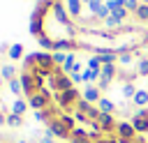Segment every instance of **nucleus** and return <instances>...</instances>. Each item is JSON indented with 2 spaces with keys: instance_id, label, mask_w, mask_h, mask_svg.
<instances>
[{
  "instance_id": "9d476101",
  "label": "nucleus",
  "mask_w": 148,
  "mask_h": 143,
  "mask_svg": "<svg viewBox=\"0 0 148 143\" xmlns=\"http://www.w3.org/2000/svg\"><path fill=\"white\" fill-rule=\"evenodd\" d=\"M81 97H83L86 101H90V104L97 106V101L102 99V90L97 88V83H92V85H86V90L81 92Z\"/></svg>"
},
{
  "instance_id": "2f4dec72",
  "label": "nucleus",
  "mask_w": 148,
  "mask_h": 143,
  "mask_svg": "<svg viewBox=\"0 0 148 143\" xmlns=\"http://www.w3.org/2000/svg\"><path fill=\"white\" fill-rule=\"evenodd\" d=\"M118 62L120 65H132V53H120L118 55Z\"/></svg>"
},
{
  "instance_id": "39448f33",
  "label": "nucleus",
  "mask_w": 148,
  "mask_h": 143,
  "mask_svg": "<svg viewBox=\"0 0 148 143\" xmlns=\"http://www.w3.org/2000/svg\"><path fill=\"white\" fill-rule=\"evenodd\" d=\"M97 125H99V129H102L104 136H116V127H118V122H116V118H113L111 113H99Z\"/></svg>"
},
{
  "instance_id": "cd10ccee",
  "label": "nucleus",
  "mask_w": 148,
  "mask_h": 143,
  "mask_svg": "<svg viewBox=\"0 0 148 143\" xmlns=\"http://www.w3.org/2000/svg\"><path fill=\"white\" fill-rule=\"evenodd\" d=\"M86 67H88V69H97V72H102V60H99V55H90Z\"/></svg>"
},
{
  "instance_id": "a211bd4d",
  "label": "nucleus",
  "mask_w": 148,
  "mask_h": 143,
  "mask_svg": "<svg viewBox=\"0 0 148 143\" xmlns=\"http://www.w3.org/2000/svg\"><path fill=\"white\" fill-rule=\"evenodd\" d=\"M28 106H30V104H28L25 99L16 97V99H14V104H12V113H16V115H23V113L28 111Z\"/></svg>"
},
{
  "instance_id": "393cba45",
  "label": "nucleus",
  "mask_w": 148,
  "mask_h": 143,
  "mask_svg": "<svg viewBox=\"0 0 148 143\" xmlns=\"http://www.w3.org/2000/svg\"><path fill=\"white\" fill-rule=\"evenodd\" d=\"M136 74L139 76H148V58H139L136 60Z\"/></svg>"
},
{
  "instance_id": "6e6552de",
  "label": "nucleus",
  "mask_w": 148,
  "mask_h": 143,
  "mask_svg": "<svg viewBox=\"0 0 148 143\" xmlns=\"http://www.w3.org/2000/svg\"><path fill=\"white\" fill-rule=\"evenodd\" d=\"M125 18H127V9H125V7H120V9H116V12H111V14H109V18L104 21V25H106V28H111V30H120Z\"/></svg>"
},
{
  "instance_id": "b1692460",
  "label": "nucleus",
  "mask_w": 148,
  "mask_h": 143,
  "mask_svg": "<svg viewBox=\"0 0 148 143\" xmlns=\"http://www.w3.org/2000/svg\"><path fill=\"white\" fill-rule=\"evenodd\" d=\"M7 125H9V127H21V125H23V115H16V113L9 111V113H7Z\"/></svg>"
},
{
  "instance_id": "4468645a",
  "label": "nucleus",
  "mask_w": 148,
  "mask_h": 143,
  "mask_svg": "<svg viewBox=\"0 0 148 143\" xmlns=\"http://www.w3.org/2000/svg\"><path fill=\"white\" fill-rule=\"evenodd\" d=\"M81 5H83V0H65V7L69 12V16H74V18L81 16Z\"/></svg>"
},
{
  "instance_id": "7ed1b4c3",
  "label": "nucleus",
  "mask_w": 148,
  "mask_h": 143,
  "mask_svg": "<svg viewBox=\"0 0 148 143\" xmlns=\"http://www.w3.org/2000/svg\"><path fill=\"white\" fill-rule=\"evenodd\" d=\"M51 14H53V18H56L69 35H74V25H72V21H69V12H67V7H65L60 0H53V5H51Z\"/></svg>"
},
{
  "instance_id": "7c9ffc66",
  "label": "nucleus",
  "mask_w": 148,
  "mask_h": 143,
  "mask_svg": "<svg viewBox=\"0 0 148 143\" xmlns=\"http://www.w3.org/2000/svg\"><path fill=\"white\" fill-rule=\"evenodd\" d=\"M72 136H74V138H88V129H83V127H76V129L72 131Z\"/></svg>"
},
{
  "instance_id": "0eeeda50",
  "label": "nucleus",
  "mask_w": 148,
  "mask_h": 143,
  "mask_svg": "<svg viewBox=\"0 0 148 143\" xmlns=\"http://www.w3.org/2000/svg\"><path fill=\"white\" fill-rule=\"evenodd\" d=\"M51 88H53L56 92H67V90H72V88H76V85L72 83V78H69L67 74H53V76H51Z\"/></svg>"
},
{
  "instance_id": "9b49d317",
  "label": "nucleus",
  "mask_w": 148,
  "mask_h": 143,
  "mask_svg": "<svg viewBox=\"0 0 148 143\" xmlns=\"http://www.w3.org/2000/svg\"><path fill=\"white\" fill-rule=\"evenodd\" d=\"M130 122H132V127L136 129V134H148V115L134 113V115L130 118Z\"/></svg>"
},
{
  "instance_id": "e433bc0d",
  "label": "nucleus",
  "mask_w": 148,
  "mask_h": 143,
  "mask_svg": "<svg viewBox=\"0 0 148 143\" xmlns=\"http://www.w3.org/2000/svg\"><path fill=\"white\" fill-rule=\"evenodd\" d=\"M2 125H7V113L0 111V127H2Z\"/></svg>"
},
{
  "instance_id": "412c9836",
  "label": "nucleus",
  "mask_w": 148,
  "mask_h": 143,
  "mask_svg": "<svg viewBox=\"0 0 148 143\" xmlns=\"http://www.w3.org/2000/svg\"><path fill=\"white\" fill-rule=\"evenodd\" d=\"M7 58H9V60H18V58H23V46H21V44H12L9 51H7Z\"/></svg>"
},
{
  "instance_id": "ea45409f",
  "label": "nucleus",
  "mask_w": 148,
  "mask_h": 143,
  "mask_svg": "<svg viewBox=\"0 0 148 143\" xmlns=\"http://www.w3.org/2000/svg\"><path fill=\"white\" fill-rule=\"evenodd\" d=\"M92 2H99V5H104V2H106V0H92Z\"/></svg>"
},
{
  "instance_id": "c85d7f7f",
  "label": "nucleus",
  "mask_w": 148,
  "mask_h": 143,
  "mask_svg": "<svg viewBox=\"0 0 148 143\" xmlns=\"http://www.w3.org/2000/svg\"><path fill=\"white\" fill-rule=\"evenodd\" d=\"M65 60H67V53H62V51H53V65H56V67H62Z\"/></svg>"
},
{
  "instance_id": "72a5a7b5",
  "label": "nucleus",
  "mask_w": 148,
  "mask_h": 143,
  "mask_svg": "<svg viewBox=\"0 0 148 143\" xmlns=\"http://www.w3.org/2000/svg\"><path fill=\"white\" fill-rule=\"evenodd\" d=\"M69 78H72V83H74V85L83 83V76H81V74H69Z\"/></svg>"
},
{
  "instance_id": "f704fd0d",
  "label": "nucleus",
  "mask_w": 148,
  "mask_h": 143,
  "mask_svg": "<svg viewBox=\"0 0 148 143\" xmlns=\"http://www.w3.org/2000/svg\"><path fill=\"white\" fill-rule=\"evenodd\" d=\"M39 143H56V138H53V136H49V134H44V136L39 138Z\"/></svg>"
},
{
  "instance_id": "6ab92c4d",
  "label": "nucleus",
  "mask_w": 148,
  "mask_h": 143,
  "mask_svg": "<svg viewBox=\"0 0 148 143\" xmlns=\"http://www.w3.org/2000/svg\"><path fill=\"white\" fill-rule=\"evenodd\" d=\"M76 62H79V60L74 58V53H67V60H65V65L60 67V69H62V74H67V76H69V74L74 72V67H76Z\"/></svg>"
},
{
  "instance_id": "f8f14e48",
  "label": "nucleus",
  "mask_w": 148,
  "mask_h": 143,
  "mask_svg": "<svg viewBox=\"0 0 148 143\" xmlns=\"http://www.w3.org/2000/svg\"><path fill=\"white\" fill-rule=\"evenodd\" d=\"M132 104L139 106V108H146V106H148V90H146V88H139L136 95H134V99H132Z\"/></svg>"
},
{
  "instance_id": "20e7f679",
  "label": "nucleus",
  "mask_w": 148,
  "mask_h": 143,
  "mask_svg": "<svg viewBox=\"0 0 148 143\" xmlns=\"http://www.w3.org/2000/svg\"><path fill=\"white\" fill-rule=\"evenodd\" d=\"M51 101H53V95H51L49 90H44V88H42L37 95L28 97V104H30V108H35V111H44V108H49Z\"/></svg>"
},
{
  "instance_id": "58836bf2",
  "label": "nucleus",
  "mask_w": 148,
  "mask_h": 143,
  "mask_svg": "<svg viewBox=\"0 0 148 143\" xmlns=\"http://www.w3.org/2000/svg\"><path fill=\"white\" fill-rule=\"evenodd\" d=\"M2 85H5V78H2V76H0V90H2Z\"/></svg>"
},
{
  "instance_id": "c9c22d12",
  "label": "nucleus",
  "mask_w": 148,
  "mask_h": 143,
  "mask_svg": "<svg viewBox=\"0 0 148 143\" xmlns=\"http://www.w3.org/2000/svg\"><path fill=\"white\" fill-rule=\"evenodd\" d=\"M69 143H92V141H90V138H74V136H72Z\"/></svg>"
},
{
  "instance_id": "4c0bfd02",
  "label": "nucleus",
  "mask_w": 148,
  "mask_h": 143,
  "mask_svg": "<svg viewBox=\"0 0 148 143\" xmlns=\"http://www.w3.org/2000/svg\"><path fill=\"white\" fill-rule=\"evenodd\" d=\"M134 143H148V141H146V138H141V136H139V138H136V141H134Z\"/></svg>"
},
{
  "instance_id": "a878e982",
  "label": "nucleus",
  "mask_w": 148,
  "mask_h": 143,
  "mask_svg": "<svg viewBox=\"0 0 148 143\" xmlns=\"http://www.w3.org/2000/svg\"><path fill=\"white\" fill-rule=\"evenodd\" d=\"M60 120H62V125H65V127H67L69 131H74V129H76V125H74V120H76V118H74V115H67V113H60Z\"/></svg>"
},
{
  "instance_id": "c756f323",
  "label": "nucleus",
  "mask_w": 148,
  "mask_h": 143,
  "mask_svg": "<svg viewBox=\"0 0 148 143\" xmlns=\"http://www.w3.org/2000/svg\"><path fill=\"white\" fill-rule=\"evenodd\" d=\"M139 5H141V0H123V7H125L127 12H132V14L139 9Z\"/></svg>"
},
{
  "instance_id": "37998d69",
  "label": "nucleus",
  "mask_w": 148,
  "mask_h": 143,
  "mask_svg": "<svg viewBox=\"0 0 148 143\" xmlns=\"http://www.w3.org/2000/svg\"><path fill=\"white\" fill-rule=\"evenodd\" d=\"M18 143H28V141H18Z\"/></svg>"
},
{
  "instance_id": "473e14b6",
  "label": "nucleus",
  "mask_w": 148,
  "mask_h": 143,
  "mask_svg": "<svg viewBox=\"0 0 148 143\" xmlns=\"http://www.w3.org/2000/svg\"><path fill=\"white\" fill-rule=\"evenodd\" d=\"M109 85H111V81H106V78H102V76H99V81H97V88H99V90H106Z\"/></svg>"
},
{
  "instance_id": "79ce46f5",
  "label": "nucleus",
  "mask_w": 148,
  "mask_h": 143,
  "mask_svg": "<svg viewBox=\"0 0 148 143\" xmlns=\"http://www.w3.org/2000/svg\"><path fill=\"white\" fill-rule=\"evenodd\" d=\"M141 2H143V5H148V0H141Z\"/></svg>"
},
{
  "instance_id": "f3484780",
  "label": "nucleus",
  "mask_w": 148,
  "mask_h": 143,
  "mask_svg": "<svg viewBox=\"0 0 148 143\" xmlns=\"http://www.w3.org/2000/svg\"><path fill=\"white\" fill-rule=\"evenodd\" d=\"M136 90H139V88H136L134 83H123L120 95H123V99H130V101H132V99H134V95H136Z\"/></svg>"
},
{
  "instance_id": "2eb2a0df",
  "label": "nucleus",
  "mask_w": 148,
  "mask_h": 143,
  "mask_svg": "<svg viewBox=\"0 0 148 143\" xmlns=\"http://www.w3.org/2000/svg\"><path fill=\"white\" fill-rule=\"evenodd\" d=\"M97 108H99V113H111V115H113V111H116V104H113L109 97H102V99L97 101Z\"/></svg>"
},
{
  "instance_id": "f257e3e1",
  "label": "nucleus",
  "mask_w": 148,
  "mask_h": 143,
  "mask_svg": "<svg viewBox=\"0 0 148 143\" xmlns=\"http://www.w3.org/2000/svg\"><path fill=\"white\" fill-rule=\"evenodd\" d=\"M81 99V92L76 88L67 90V92H56L53 95V101L60 106V111H69V108H76V101Z\"/></svg>"
},
{
  "instance_id": "a19ab883",
  "label": "nucleus",
  "mask_w": 148,
  "mask_h": 143,
  "mask_svg": "<svg viewBox=\"0 0 148 143\" xmlns=\"http://www.w3.org/2000/svg\"><path fill=\"white\" fill-rule=\"evenodd\" d=\"M83 2H86V5H90V2H92V0H83Z\"/></svg>"
},
{
  "instance_id": "1a4fd4ad",
  "label": "nucleus",
  "mask_w": 148,
  "mask_h": 143,
  "mask_svg": "<svg viewBox=\"0 0 148 143\" xmlns=\"http://www.w3.org/2000/svg\"><path fill=\"white\" fill-rule=\"evenodd\" d=\"M81 44L79 42H74V39H69V37H58V39H53V51H74V48H79Z\"/></svg>"
},
{
  "instance_id": "423d86ee",
  "label": "nucleus",
  "mask_w": 148,
  "mask_h": 143,
  "mask_svg": "<svg viewBox=\"0 0 148 143\" xmlns=\"http://www.w3.org/2000/svg\"><path fill=\"white\" fill-rule=\"evenodd\" d=\"M46 134H49V136H53V138H72V131L62 125V120H60V118H56V120H51V122H49Z\"/></svg>"
},
{
  "instance_id": "dca6fc26",
  "label": "nucleus",
  "mask_w": 148,
  "mask_h": 143,
  "mask_svg": "<svg viewBox=\"0 0 148 143\" xmlns=\"http://www.w3.org/2000/svg\"><path fill=\"white\" fill-rule=\"evenodd\" d=\"M0 76L9 83V81H12V78H16L18 74H16V67H14V65H2V67H0Z\"/></svg>"
},
{
  "instance_id": "f03ea898",
  "label": "nucleus",
  "mask_w": 148,
  "mask_h": 143,
  "mask_svg": "<svg viewBox=\"0 0 148 143\" xmlns=\"http://www.w3.org/2000/svg\"><path fill=\"white\" fill-rule=\"evenodd\" d=\"M21 85H23V92L28 95V97H32V95H37L39 90H42V76L39 74H32V72H21Z\"/></svg>"
},
{
  "instance_id": "bb28decb",
  "label": "nucleus",
  "mask_w": 148,
  "mask_h": 143,
  "mask_svg": "<svg viewBox=\"0 0 148 143\" xmlns=\"http://www.w3.org/2000/svg\"><path fill=\"white\" fill-rule=\"evenodd\" d=\"M37 42H39V46H42V48H46V51H53V39H51L49 35H42V37H37Z\"/></svg>"
},
{
  "instance_id": "4be33fe9",
  "label": "nucleus",
  "mask_w": 148,
  "mask_h": 143,
  "mask_svg": "<svg viewBox=\"0 0 148 143\" xmlns=\"http://www.w3.org/2000/svg\"><path fill=\"white\" fill-rule=\"evenodd\" d=\"M134 18L139 21V23H148V5H139V9L134 12Z\"/></svg>"
},
{
  "instance_id": "5701e85b",
  "label": "nucleus",
  "mask_w": 148,
  "mask_h": 143,
  "mask_svg": "<svg viewBox=\"0 0 148 143\" xmlns=\"http://www.w3.org/2000/svg\"><path fill=\"white\" fill-rule=\"evenodd\" d=\"M7 85H9V92H12V95H16V97L23 92V85H21V78H18V76H16V78H12Z\"/></svg>"
},
{
  "instance_id": "c03bdc74",
  "label": "nucleus",
  "mask_w": 148,
  "mask_h": 143,
  "mask_svg": "<svg viewBox=\"0 0 148 143\" xmlns=\"http://www.w3.org/2000/svg\"><path fill=\"white\" fill-rule=\"evenodd\" d=\"M0 143H7V141H0Z\"/></svg>"
},
{
  "instance_id": "ddd939ff",
  "label": "nucleus",
  "mask_w": 148,
  "mask_h": 143,
  "mask_svg": "<svg viewBox=\"0 0 148 143\" xmlns=\"http://www.w3.org/2000/svg\"><path fill=\"white\" fill-rule=\"evenodd\" d=\"M81 76H83V83H88V85H92V83H97L99 81V76H102V72H97V69H83L81 72Z\"/></svg>"
},
{
  "instance_id": "aec40b11",
  "label": "nucleus",
  "mask_w": 148,
  "mask_h": 143,
  "mask_svg": "<svg viewBox=\"0 0 148 143\" xmlns=\"http://www.w3.org/2000/svg\"><path fill=\"white\" fill-rule=\"evenodd\" d=\"M116 76H118V67H116V65H102V78L113 81Z\"/></svg>"
}]
</instances>
